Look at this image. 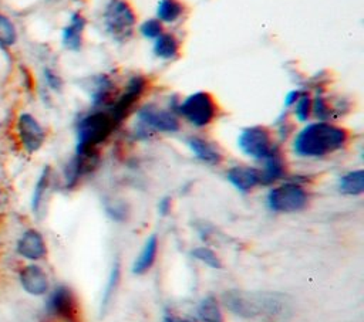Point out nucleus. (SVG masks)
Wrapping results in <instances>:
<instances>
[{
  "mask_svg": "<svg viewBox=\"0 0 364 322\" xmlns=\"http://www.w3.org/2000/svg\"><path fill=\"white\" fill-rule=\"evenodd\" d=\"M348 133L344 128L328 122H316L304 126L294 138L293 150L301 157H323L344 148Z\"/></svg>",
  "mask_w": 364,
  "mask_h": 322,
  "instance_id": "nucleus-1",
  "label": "nucleus"
},
{
  "mask_svg": "<svg viewBox=\"0 0 364 322\" xmlns=\"http://www.w3.org/2000/svg\"><path fill=\"white\" fill-rule=\"evenodd\" d=\"M225 306L235 315L245 319L274 318L286 311L284 296L276 292H249L240 289L226 291Z\"/></svg>",
  "mask_w": 364,
  "mask_h": 322,
  "instance_id": "nucleus-2",
  "label": "nucleus"
},
{
  "mask_svg": "<svg viewBox=\"0 0 364 322\" xmlns=\"http://www.w3.org/2000/svg\"><path fill=\"white\" fill-rule=\"evenodd\" d=\"M117 125L109 112H92L84 116L77 125L75 153H98V145L111 135Z\"/></svg>",
  "mask_w": 364,
  "mask_h": 322,
  "instance_id": "nucleus-3",
  "label": "nucleus"
},
{
  "mask_svg": "<svg viewBox=\"0 0 364 322\" xmlns=\"http://www.w3.org/2000/svg\"><path fill=\"white\" fill-rule=\"evenodd\" d=\"M136 23L135 13L127 0H109L104 11L107 33L117 41H127Z\"/></svg>",
  "mask_w": 364,
  "mask_h": 322,
  "instance_id": "nucleus-4",
  "label": "nucleus"
},
{
  "mask_svg": "<svg viewBox=\"0 0 364 322\" xmlns=\"http://www.w3.org/2000/svg\"><path fill=\"white\" fill-rule=\"evenodd\" d=\"M309 203L304 187L296 182H287L273 187L267 194V206L276 213H294L303 210Z\"/></svg>",
  "mask_w": 364,
  "mask_h": 322,
  "instance_id": "nucleus-5",
  "label": "nucleus"
},
{
  "mask_svg": "<svg viewBox=\"0 0 364 322\" xmlns=\"http://www.w3.org/2000/svg\"><path fill=\"white\" fill-rule=\"evenodd\" d=\"M237 146L246 156L256 160H264L280 150L273 142L270 131L264 126H249L243 129L237 138Z\"/></svg>",
  "mask_w": 364,
  "mask_h": 322,
  "instance_id": "nucleus-6",
  "label": "nucleus"
},
{
  "mask_svg": "<svg viewBox=\"0 0 364 322\" xmlns=\"http://www.w3.org/2000/svg\"><path fill=\"white\" fill-rule=\"evenodd\" d=\"M216 111L218 108L212 95L202 91L185 98L176 109V112L196 128L208 126L215 119Z\"/></svg>",
  "mask_w": 364,
  "mask_h": 322,
  "instance_id": "nucleus-7",
  "label": "nucleus"
},
{
  "mask_svg": "<svg viewBox=\"0 0 364 322\" xmlns=\"http://www.w3.org/2000/svg\"><path fill=\"white\" fill-rule=\"evenodd\" d=\"M47 311L64 322H78V302L67 285L55 287L47 299Z\"/></svg>",
  "mask_w": 364,
  "mask_h": 322,
  "instance_id": "nucleus-8",
  "label": "nucleus"
},
{
  "mask_svg": "<svg viewBox=\"0 0 364 322\" xmlns=\"http://www.w3.org/2000/svg\"><path fill=\"white\" fill-rule=\"evenodd\" d=\"M138 121L141 131L156 132H176L179 131V121L172 109H161L155 105H145L138 111Z\"/></svg>",
  "mask_w": 364,
  "mask_h": 322,
  "instance_id": "nucleus-9",
  "label": "nucleus"
},
{
  "mask_svg": "<svg viewBox=\"0 0 364 322\" xmlns=\"http://www.w3.org/2000/svg\"><path fill=\"white\" fill-rule=\"evenodd\" d=\"M17 133H18V138H20V142H21L24 150L28 153L37 152L46 140V132H44L43 126L30 113H21L18 116Z\"/></svg>",
  "mask_w": 364,
  "mask_h": 322,
  "instance_id": "nucleus-10",
  "label": "nucleus"
},
{
  "mask_svg": "<svg viewBox=\"0 0 364 322\" xmlns=\"http://www.w3.org/2000/svg\"><path fill=\"white\" fill-rule=\"evenodd\" d=\"M16 251L20 257L28 261H38L46 257L47 245L43 234L34 228L26 230L16 244Z\"/></svg>",
  "mask_w": 364,
  "mask_h": 322,
  "instance_id": "nucleus-11",
  "label": "nucleus"
},
{
  "mask_svg": "<svg viewBox=\"0 0 364 322\" xmlns=\"http://www.w3.org/2000/svg\"><path fill=\"white\" fill-rule=\"evenodd\" d=\"M20 284L23 289L33 295V296H41L48 292L50 282L46 271L37 265V264H27L20 270L18 274Z\"/></svg>",
  "mask_w": 364,
  "mask_h": 322,
  "instance_id": "nucleus-12",
  "label": "nucleus"
},
{
  "mask_svg": "<svg viewBox=\"0 0 364 322\" xmlns=\"http://www.w3.org/2000/svg\"><path fill=\"white\" fill-rule=\"evenodd\" d=\"M144 88H145V79L142 77H134L129 81L127 91L117 99V102L112 105L109 111L111 116L117 123H119L128 115V112L131 111L136 99L144 92Z\"/></svg>",
  "mask_w": 364,
  "mask_h": 322,
  "instance_id": "nucleus-13",
  "label": "nucleus"
},
{
  "mask_svg": "<svg viewBox=\"0 0 364 322\" xmlns=\"http://www.w3.org/2000/svg\"><path fill=\"white\" fill-rule=\"evenodd\" d=\"M226 179L236 190L242 193H247L253 190L256 186L262 184L260 169L252 166H233L228 170Z\"/></svg>",
  "mask_w": 364,
  "mask_h": 322,
  "instance_id": "nucleus-14",
  "label": "nucleus"
},
{
  "mask_svg": "<svg viewBox=\"0 0 364 322\" xmlns=\"http://www.w3.org/2000/svg\"><path fill=\"white\" fill-rule=\"evenodd\" d=\"M191 152L203 163L208 165H219L223 159V155L220 149L210 140L199 138V136H191L186 140Z\"/></svg>",
  "mask_w": 364,
  "mask_h": 322,
  "instance_id": "nucleus-15",
  "label": "nucleus"
},
{
  "mask_svg": "<svg viewBox=\"0 0 364 322\" xmlns=\"http://www.w3.org/2000/svg\"><path fill=\"white\" fill-rule=\"evenodd\" d=\"M158 248H159V240L155 234H151L145 240L139 254L136 255V258L132 264V272L136 275H142V274L148 272L156 260Z\"/></svg>",
  "mask_w": 364,
  "mask_h": 322,
  "instance_id": "nucleus-16",
  "label": "nucleus"
},
{
  "mask_svg": "<svg viewBox=\"0 0 364 322\" xmlns=\"http://www.w3.org/2000/svg\"><path fill=\"white\" fill-rule=\"evenodd\" d=\"M263 162H264V167L260 170V177H262L263 186L272 184V183L280 180L286 174V163H284V159H283L280 150L274 152Z\"/></svg>",
  "mask_w": 364,
  "mask_h": 322,
  "instance_id": "nucleus-17",
  "label": "nucleus"
},
{
  "mask_svg": "<svg viewBox=\"0 0 364 322\" xmlns=\"http://www.w3.org/2000/svg\"><path fill=\"white\" fill-rule=\"evenodd\" d=\"M85 27V18L78 14L74 13L71 16L70 24L63 30V44L68 48V50H80L81 43H82V31Z\"/></svg>",
  "mask_w": 364,
  "mask_h": 322,
  "instance_id": "nucleus-18",
  "label": "nucleus"
},
{
  "mask_svg": "<svg viewBox=\"0 0 364 322\" xmlns=\"http://www.w3.org/2000/svg\"><path fill=\"white\" fill-rule=\"evenodd\" d=\"M119 281H121V264H119V260H115L111 265V270H109L108 277H107L105 287L102 289L101 302H100L101 315L105 313V311L109 308V305H111V302L115 296V292L119 287Z\"/></svg>",
  "mask_w": 364,
  "mask_h": 322,
  "instance_id": "nucleus-19",
  "label": "nucleus"
},
{
  "mask_svg": "<svg viewBox=\"0 0 364 322\" xmlns=\"http://www.w3.org/2000/svg\"><path fill=\"white\" fill-rule=\"evenodd\" d=\"M196 316L200 322H225L220 305L213 295H208L199 302Z\"/></svg>",
  "mask_w": 364,
  "mask_h": 322,
  "instance_id": "nucleus-20",
  "label": "nucleus"
},
{
  "mask_svg": "<svg viewBox=\"0 0 364 322\" xmlns=\"http://www.w3.org/2000/svg\"><path fill=\"white\" fill-rule=\"evenodd\" d=\"M338 190L347 196H360L364 191V172L358 169L341 176Z\"/></svg>",
  "mask_w": 364,
  "mask_h": 322,
  "instance_id": "nucleus-21",
  "label": "nucleus"
},
{
  "mask_svg": "<svg viewBox=\"0 0 364 322\" xmlns=\"http://www.w3.org/2000/svg\"><path fill=\"white\" fill-rule=\"evenodd\" d=\"M154 52L156 57L164 60L175 58L179 52V41L172 34L162 33L159 37L155 38Z\"/></svg>",
  "mask_w": 364,
  "mask_h": 322,
  "instance_id": "nucleus-22",
  "label": "nucleus"
},
{
  "mask_svg": "<svg viewBox=\"0 0 364 322\" xmlns=\"http://www.w3.org/2000/svg\"><path fill=\"white\" fill-rule=\"evenodd\" d=\"M183 13V4L179 0H161L158 3L156 16L161 21L173 23Z\"/></svg>",
  "mask_w": 364,
  "mask_h": 322,
  "instance_id": "nucleus-23",
  "label": "nucleus"
},
{
  "mask_svg": "<svg viewBox=\"0 0 364 322\" xmlns=\"http://www.w3.org/2000/svg\"><path fill=\"white\" fill-rule=\"evenodd\" d=\"M192 257L196 258L198 261H200L202 264L208 265L209 268H213V270H219L222 268V261L219 258V255L209 247H205V245H199V247H195L192 251H191Z\"/></svg>",
  "mask_w": 364,
  "mask_h": 322,
  "instance_id": "nucleus-24",
  "label": "nucleus"
},
{
  "mask_svg": "<svg viewBox=\"0 0 364 322\" xmlns=\"http://www.w3.org/2000/svg\"><path fill=\"white\" fill-rule=\"evenodd\" d=\"M17 41V31L11 20L0 14V47L9 48Z\"/></svg>",
  "mask_w": 364,
  "mask_h": 322,
  "instance_id": "nucleus-25",
  "label": "nucleus"
},
{
  "mask_svg": "<svg viewBox=\"0 0 364 322\" xmlns=\"http://www.w3.org/2000/svg\"><path fill=\"white\" fill-rule=\"evenodd\" d=\"M50 167H46L43 170V173L40 174L38 177V182L36 184V189H34V194H33V210L34 211H38L41 204H43V200L46 197V193L48 190V186H50Z\"/></svg>",
  "mask_w": 364,
  "mask_h": 322,
  "instance_id": "nucleus-26",
  "label": "nucleus"
},
{
  "mask_svg": "<svg viewBox=\"0 0 364 322\" xmlns=\"http://www.w3.org/2000/svg\"><path fill=\"white\" fill-rule=\"evenodd\" d=\"M294 105H296V111H294L296 118L300 122H306L310 116V112H311V99H310V96L306 95V94H301Z\"/></svg>",
  "mask_w": 364,
  "mask_h": 322,
  "instance_id": "nucleus-27",
  "label": "nucleus"
},
{
  "mask_svg": "<svg viewBox=\"0 0 364 322\" xmlns=\"http://www.w3.org/2000/svg\"><path fill=\"white\" fill-rule=\"evenodd\" d=\"M141 33L144 37H148V38H156L162 34V24L159 20H155V18H151V20H146L141 24Z\"/></svg>",
  "mask_w": 364,
  "mask_h": 322,
  "instance_id": "nucleus-28",
  "label": "nucleus"
},
{
  "mask_svg": "<svg viewBox=\"0 0 364 322\" xmlns=\"http://www.w3.org/2000/svg\"><path fill=\"white\" fill-rule=\"evenodd\" d=\"M311 112L314 113V116H317L323 122H326L331 116V109L323 98H316L311 102Z\"/></svg>",
  "mask_w": 364,
  "mask_h": 322,
  "instance_id": "nucleus-29",
  "label": "nucleus"
},
{
  "mask_svg": "<svg viewBox=\"0 0 364 322\" xmlns=\"http://www.w3.org/2000/svg\"><path fill=\"white\" fill-rule=\"evenodd\" d=\"M44 77H46L47 85H48L51 89H54V91H60V89H61L63 81H61V78H60L57 74H54L51 70H46Z\"/></svg>",
  "mask_w": 364,
  "mask_h": 322,
  "instance_id": "nucleus-30",
  "label": "nucleus"
},
{
  "mask_svg": "<svg viewBox=\"0 0 364 322\" xmlns=\"http://www.w3.org/2000/svg\"><path fill=\"white\" fill-rule=\"evenodd\" d=\"M171 207H172V201L169 197H164L159 200L158 203V213L161 216H168L171 213Z\"/></svg>",
  "mask_w": 364,
  "mask_h": 322,
  "instance_id": "nucleus-31",
  "label": "nucleus"
},
{
  "mask_svg": "<svg viewBox=\"0 0 364 322\" xmlns=\"http://www.w3.org/2000/svg\"><path fill=\"white\" fill-rule=\"evenodd\" d=\"M301 95V92L300 91H291V92H289L287 95H286V99H284V104H286V106H290V105H294L296 102H297V99H299V96Z\"/></svg>",
  "mask_w": 364,
  "mask_h": 322,
  "instance_id": "nucleus-32",
  "label": "nucleus"
},
{
  "mask_svg": "<svg viewBox=\"0 0 364 322\" xmlns=\"http://www.w3.org/2000/svg\"><path fill=\"white\" fill-rule=\"evenodd\" d=\"M164 322H191V321L183 319V318H179V316H175L173 313L168 312V313H165V316H164Z\"/></svg>",
  "mask_w": 364,
  "mask_h": 322,
  "instance_id": "nucleus-33",
  "label": "nucleus"
},
{
  "mask_svg": "<svg viewBox=\"0 0 364 322\" xmlns=\"http://www.w3.org/2000/svg\"><path fill=\"white\" fill-rule=\"evenodd\" d=\"M0 193H1V191H0Z\"/></svg>",
  "mask_w": 364,
  "mask_h": 322,
  "instance_id": "nucleus-34",
  "label": "nucleus"
}]
</instances>
